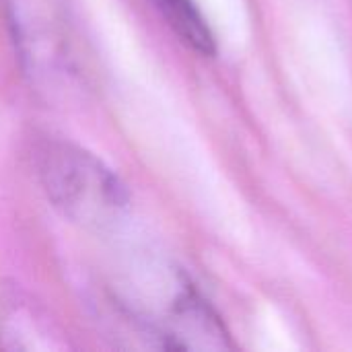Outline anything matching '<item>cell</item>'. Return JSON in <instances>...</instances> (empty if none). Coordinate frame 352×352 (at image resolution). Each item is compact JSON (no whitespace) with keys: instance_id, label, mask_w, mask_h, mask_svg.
<instances>
[{"instance_id":"obj_1","label":"cell","mask_w":352,"mask_h":352,"mask_svg":"<svg viewBox=\"0 0 352 352\" xmlns=\"http://www.w3.org/2000/svg\"><path fill=\"white\" fill-rule=\"evenodd\" d=\"M37 175L47 200L85 229H111L128 212L130 194L122 179L72 142H45L37 153Z\"/></svg>"},{"instance_id":"obj_2","label":"cell","mask_w":352,"mask_h":352,"mask_svg":"<svg viewBox=\"0 0 352 352\" xmlns=\"http://www.w3.org/2000/svg\"><path fill=\"white\" fill-rule=\"evenodd\" d=\"M171 31L196 54H214V35L194 0H151Z\"/></svg>"}]
</instances>
